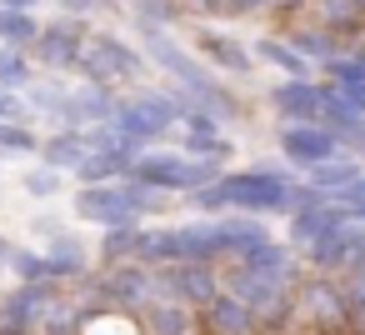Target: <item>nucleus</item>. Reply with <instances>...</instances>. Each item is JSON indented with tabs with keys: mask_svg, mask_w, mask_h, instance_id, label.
Listing matches in <instances>:
<instances>
[{
	"mask_svg": "<svg viewBox=\"0 0 365 335\" xmlns=\"http://www.w3.org/2000/svg\"><path fill=\"white\" fill-rule=\"evenodd\" d=\"M295 175L275 170V165H250V170H220L210 185H200L190 200L210 215L220 210H240V215H270V210H285V195H290Z\"/></svg>",
	"mask_w": 365,
	"mask_h": 335,
	"instance_id": "1",
	"label": "nucleus"
},
{
	"mask_svg": "<svg viewBox=\"0 0 365 335\" xmlns=\"http://www.w3.org/2000/svg\"><path fill=\"white\" fill-rule=\"evenodd\" d=\"M165 205H170V195H160V190H150V185H135V180L81 185V190H76V215L91 220V225H106V230L135 225L140 215H155V210H165Z\"/></svg>",
	"mask_w": 365,
	"mask_h": 335,
	"instance_id": "2",
	"label": "nucleus"
},
{
	"mask_svg": "<svg viewBox=\"0 0 365 335\" xmlns=\"http://www.w3.org/2000/svg\"><path fill=\"white\" fill-rule=\"evenodd\" d=\"M220 175L215 160H195V155H170V150H140L130 160V180L135 185H150L160 195H195L200 185H210Z\"/></svg>",
	"mask_w": 365,
	"mask_h": 335,
	"instance_id": "3",
	"label": "nucleus"
},
{
	"mask_svg": "<svg viewBox=\"0 0 365 335\" xmlns=\"http://www.w3.org/2000/svg\"><path fill=\"white\" fill-rule=\"evenodd\" d=\"M46 325H71L61 285H16L0 295V335H41Z\"/></svg>",
	"mask_w": 365,
	"mask_h": 335,
	"instance_id": "4",
	"label": "nucleus"
},
{
	"mask_svg": "<svg viewBox=\"0 0 365 335\" xmlns=\"http://www.w3.org/2000/svg\"><path fill=\"white\" fill-rule=\"evenodd\" d=\"M76 71L86 76V86H101V91H110L115 81H130V76H140V71H145V61H140V51H130L120 36L91 31V41L81 46V61H76Z\"/></svg>",
	"mask_w": 365,
	"mask_h": 335,
	"instance_id": "5",
	"label": "nucleus"
},
{
	"mask_svg": "<svg viewBox=\"0 0 365 335\" xmlns=\"http://www.w3.org/2000/svg\"><path fill=\"white\" fill-rule=\"evenodd\" d=\"M86 290H91V300L101 305V310H140L145 300H155V285H150V270H140V265H130V260H120V265H110L101 280H86Z\"/></svg>",
	"mask_w": 365,
	"mask_h": 335,
	"instance_id": "6",
	"label": "nucleus"
},
{
	"mask_svg": "<svg viewBox=\"0 0 365 335\" xmlns=\"http://www.w3.org/2000/svg\"><path fill=\"white\" fill-rule=\"evenodd\" d=\"M150 285H155V300H170V305H210L220 295V270L215 265H165V270H150Z\"/></svg>",
	"mask_w": 365,
	"mask_h": 335,
	"instance_id": "7",
	"label": "nucleus"
},
{
	"mask_svg": "<svg viewBox=\"0 0 365 335\" xmlns=\"http://www.w3.org/2000/svg\"><path fill=\"white\" fill-rule=\"evenodd\" d=\"M305 265H310V275H330V280H340L350 270H365V225L350 220L345 230L315 240L310 255H305Z\"/></svg>",
	"mask_w": 365,
	"mask_h": 335,
	"instance_id": "8",
	"label": "nucleus"
},
{
	"mask_svg": "<svg viewBox=\"0 0 365 335\" xmlns=\"http://www.w3.org/2000/svg\"><path fill=\"white\" fill-rule=\"evenodd\" d=\"M86 41H91V21H81V16H56V21L41 26V36H36V56H41L46 71L66 76V71H76Z\"/></svg>",
	"mask_w": 365,
	"mask_h": 335,
	"instance_id": "9",
	"label": "nucleus"
},
{
	"mask_svg": "<svg viewBox=\"0 0 365 335\" xmlns=\"http://www.w3.org/2000/svg\"><path fill=\"white\" fill-rule=\"evenodd\" d=\"M230 265H235V270H245V275L280 280V285H290V290H295V280H300V255H295L290 245H275L270 235H265V240H255L250 250H240Z\"/></svg>",
	"mask_w": 365,
	"mask_h": 335,
	"instance_id": "10",
	"label": "nucleus"
},
{
	"mask_svg": "<svg viewBox=\"0 0 365 335\" xmlns=\"http://www.w3.org/2000/svg\"><path fill=\"white\" fill-rule=\"evenodd\" d=\"M290 300H295V310L310 315L315 325H345V310H340V280H330V275H305V280H295Z\"/></svg>",
	"mask_w": 365,
	"mask_h": 335,
	"instance_id": "11",
	"label": "nucleus"
},
{
	"mask_svg": "<svg viewBox=\"0 0 365 335\" xmlns=\"http://www.w3.org/2000/svg\"><path fill=\"white\" fill-rule=\"evenodd\" d=\"M115 110V96L101 91V86H76L66 91L61 100V130H91V125H106Z\"/></svg>",
	"mask_w": 365,
	"mask_h": 335,
	"instance_id": "12",
	"label": "nucleus"
},
{
	"mask_svg": "<svg viewBox=\"0 0 365 335\" xmlns=\"http://www.w3.org/2000/svg\"><path fill=\"white\" fill-rule=\"evenodd\" d=\"M280 150H285V160L290 165H325V160H335L340 155V140L330 135V130H320V125H285L280 130Z\"/></svg>",
	"mask_w": 365,
	"mask_h": 335,
	"instance_id": "13",
	"label": "nucleus"
},
{
	"mask_svg": "<svg viewBox=\"0 0 365 335\" xmlns=\"http://www.w3.org/2000/svg\"><path fill=\"white\" fill-rule=\"evenodd\" d=\"M355 215L345 210V205H315V210H300V215H290V240L285 245H315V240H325V235H335V230H345Z\"/></svg>",
	"mask_w": 365,
	"mask_h": 335,
	"instance_id": "14",
	"label": "nucleus"
},
{
	"mask_svg": "<svg viewBox=\"0 0 365 335\" xmlns=\"http://www.w3.org/2000/svg\"><path fill=\"white\" fill-rule=\"evenodd\" d=\"M320 91L315 81H285L280 91H270V105L285 115V125H315L320 120Z\"/></svg>",
	"mask_w": 365,
	"mask_h": 335,
	"instance_id": "15",
	"label": "nucleus"
},
{
	"mask_svg": "<svg viewBox=\"0 0 365 335\" xmlns=\"http://www.w3.org/2000/svg\"><path fill=\"white\" fill-rule=\"evenodd\" d=\"M200 330L205 335H260V325H255V315L235 300V295H215L210 305H200Z\"/></svg>",
	"mask_w": 365,
	"mask_h": 335,
	"instance_id": "16",
	"label": "nucleus"
},
{
	"mask_svg": "<svg viewBox=\"0 0 365 335\" xmlns=\"http://www.w3.org/2000/svg\"><path fill=\"white\" fill-rule=\"evenodd\" d=\"M195 46H200V56H205L210 66H220V71H230V76H250V71H255L250 46H240V41L220 36V31H200V36H195Z\"/></svg>",
	"mask_w": 365,
	"mask_h": 335,
	"instance_id": "17",
	"label": "nucleus"
},
{
	"mask_svg": "<svg viewBox=\"0 0 365 335\" xmlns=\"http://www.w3.org/2000/svg\"><path fill=\"white\" fill-rule=\"evenodd\" d=\"M185 130H190V135H185V150H190L195 160H215V165H220V160L230 155V140L220 135V120H210L205 110H190V115H185Z\"/></svg>",
	"mask_w": 365,
	"mask_h": 335,
	"instance_id": "18",
	"label": "nucleus"
},
{
	"mask_svg": "<svg viewBox=\"0 0 365 335\" xmlns=\"http://www.w3.org/2000/svg\"><path fill=\"white\" fill-rule=\"evenodd\" d=\"M310 16H315V26H320V31H330L335 41H345V36H360V31H365V11L355 6V0H310Z\"/></svg>",
	"mask_w": 365,
	"mask_h": 335,
	"instance_id": "19",
	"label": "nucleus"
},
{
	"mask_svg": "<svg viewBox=\"0 0 365 335\" xmlns=\"http://www.w3.org/2000/svg\"><path fill=\"white\" fill-rule=\"evenodd\" d=\"M360 175H365V170H360V160H345V155H335V160H325V165H310L305 185H310V190H320L325 200H335V195H340V190H350Z\"/></svg>",
	"mask_w": 365,
	"mask_h": 335,
	"instance_id": "20",
	"label": "nucleus"
},
{
	"mask_svg": "<svg viewBox=\"0 0 365 335\" xmlns=\"http://www.w3.org/2000/svg\"><path fill=\"white\" fill-rule=\"evenodd\" d=\"M140 325H145V335H190L195 315L185 305H170V300H145L140 305Z\"/></svg>",
	"mask_w": 365,
	"mask_h": 335,
	"instance_id": "21",
	"label": "nucleus"
},
{
	"mask_svg": "<svg viewBox=\"0 0 365 335\" xmlns=\"http://www.w3.org/2000/svg\"><path fill=\"white\" fill-rule=\"evenodd\" d=\"M280 41H285V46H290L305 66H310V61L330 66V61L340 56V41H335L330 31H320V26H295V31H290V36H280Z\"/></svg>",
	"mask_w": 365,
	"mask_h": 335,
	"instance_id": "22",
	"label": "nucleus"
},
{
	"mask_svg": "<svg viewBox=\"0 0 365 335\" xmlns=\"http://www.w3.org/2000/svg\"><path fill=\"white\" fill-rule=\"evenodd\" d=\"M41 155H46V170H76L91 150H86V140H81V130H56L51 140H41Z\"/></svg>",
	"mask_w": 365,
	"mask_h": 335,
	"instance_id": "23",
	"label": "nucleus"
},
{
	"mask_svg": "<svg viewBox=\"0 0 365 335\" xmlns=\"http://www.w3.org/2000/svg\"><path fill=\"white\" fill-rule=\"evenodd\" d=\"M41 36V21L31 11H0V51H31Z\"/></svg>",
	"mask_w": 365,
	"mask_h": 335,
	"instance_id": "24",
	"label": "nucleus"
},
{
	"mask_svg": "<svg viewBox=\"0 0 365 335\" xmlns=\"http://www.w3.org/2000/svg\"><path fill=\"white\" fill-rule=\"evenodd\" d=\"M76 175L81 185H115V175H130V155H86Z\"/></svg>",
	"mask_w": 365,
	"mask_h": 335,
	"instance_id": "25",
	"label": "nucleus"
},
{
	"mask_svg": "<svg viewBox=\"0 0 365 335\" xmlns=\"http://www.w3.org/2000/svg\"><path fill=\"white\" fill-rule=\"evenodd\" d=\"M255 56H265L270 66H280L290 81H310V66H305V61H300V56H295L280 36H260V41H255Z\"/></svg>",
	"mask_w": 365,
	"mask_h": 335,
	"instance_id": "26",
	"label": "nucleus"
},
{
	"mask_svg": "<svg viewBox=\"0 0 365 335\" xmlns=\"http://www.w3.org/2000/svg\"><path fill=\"white\" fill-rule=\"evenodd\" d=\"M340 310H345V325L365 330V270L340 275Z\"/></svg>",
	"mask_w": 365,
	"mask_h": 335,
	"instance_id": "27",
	"label": "nucleus"
},
{
	"mask_svg": "<svg viewBox=\"0 0 365 335\" xmlns=\"http://www.w3.org/2000/svg\"><path fill=\"white\" fill-rule=\"evenodd\" d=\"M31 86V61L26 51H0V91H26Z\"/></svg>",
	"mask_w": 365,
	"mask_h": 335,
	"instance_id": "28",
	"label": "nucleus"
},
{
	"mask_svg": "<svg viewBox=\"0 0 365 335\" xmlns=\"http://www.w3.org/2000/svg\"><path fill=\"white\" fill-rule=\"evenodd\" d=\"M135 230H140V225H115V230H106V240H101V255H106V265H120V260H130Z\"/></svg>",
	"mask_w": 365,
	"mask_h": 335,
	"instance_id": "29",
	"label": "nucleus"
},
{
	"mask_svg": "<svg viewBox=\"0 0 365 335\" xmlns=\"http://www.w3.org/2000/svg\"><path fill=\"white\" fill-rule=\"evenodd\" d=\"M130 6H135L140 26H150V31H160V26H170V21L180 16V6H175V0H130Z\"/></svg>",
	"mask_w": 365,
	"mask_h": 335,
	"instance_id": "30",
	"label": "nucleus"
},
{
	"mask_svg": "<svg viewBox=\"0 0 365 335\" xmlns=\"http://www.w3.org/2000/svg\"><path fill=\"white\" fill-rule=\"evenodd\" d=\"M0 150H16V155H36L41 135L31 125H0Z\"/></svg>",
	"mask_w": 365,
	"mask_h": 335,
	"instance_id": "31",
	"label": "nucleus"
},
{
	"mask_svg": "<svg viewBox=\"0 0 365 335\" xmlns=\"http://www.w3.org/2000/svg\"><path fill=\"white\" fill-rule=\"evenodd\" d=\"M325 76H330V86H365V71H360V61L355 56H335L330 66H325Z\"/></svg>",
	"mask_w": 365,
	"mask_h": 335,
	"instance_id": "32",
	"label": "nucleus"
},
{
	"mask_svg": "<svg viewBox=\"0 0 365 335\" xmlns=\"http://www.w3.org/2000/svg\"><path fill=\"white\" fill-rule=\"evenodd\" d=\"M26 190L31 195H56L61 190V175L56 170H36V175H26Z\"/></svg>",
	"mask_w": 365,
	"mask_h": 335,
	"instance_id": "33",
	"label": "nucleus"
},
{
	"mask_svg": "<svg viewBox=\"0 0 365 335\" xmlns=\"http://www.w3.org/2000/svg\"><path fill=\"white\" fill-rule=\"evenodd\" d=\"M220 16H250V11H270V0H220Z\"/></svg>",
	"mask_w": 365,
	"mask_h": 335,
	"instance_id": "34",
	"label": "nucleus"
},
{
	"mask_svg": "<svg viewBox=\"0 0 365 335\" xmlns=\"http://www.w3.org/2000/svg\"><path fill=\"white\" fill-rule=\"evenodd\" d=\"M56 6H61L66 16H81V21H86L91 11H101V6H106V0H56Z\"/></svg>",
	"mask_w": 365,
	"mask_h": 335,
	"instance_id": "35",
	"label": "nucleus"
},
{
	"mask_svg": "<svg viewBox=\"0 0 365 335\" xmlns=\"http://www.w3.org/2000/svg\"><path fill=\"white\" fill-rule=\"evenodd\" d=\"M310 6V0H270V11H280V16H300Z\"/></svg>",
	"mask_w": 365,
	"mask_h": 335,
	"instance_id": "36",
	"label": "nucleus"
},
{
	"mask_svg": "<svg viewBox=\"0 0 365 335\" xmlns=\"http://www.w3.org/2000/svg\"><path fill=\"white\" fill-rule=\"evenodd\" d=\"M36 0H0V11H31Z\"/></svg>",
	"mask_w": 365,
	"mask_h": 335,
	"instance_id": "37",
	"label": "nucleus"
},
{
	"mask_svg": "<svg viewBox=\"0 0 365 335\" xmlns=\"http://www.w3.org/2000/svg\"><path fill=\"white\" fill-rule=\"evenodd\" d=\"M41 335H81V330H76V325H46Z\"/></svg>",
	"mask_w": 365,
	"mask_h": 335,
	"instance_id": "38",
	"label": "nucleus"
},
{
	"mask_svg": "<svg viewBox=\"0 0 365 335\" xmlns=\"http://www.w3.org/2000/svg\"><path fill=\"white\" fill-rule=\"evenodd\" d=\"M6 260H11V240L0 235V275H6Z\"/></svg>",
	"mask_w": 365,
	"mask_h": 335,
	"instance_id": "39",
	"label": "nucleus"
},
{
	"mask_svg": "<svg viewBox=\"0 0 365 335\" xmlns=\"http://www.w3.org/2000/svg\"><path fill=\"white\" fill-rule=\"evenodd\" d=\"M350 56H355V61H360V71H365V46H360V51H350Z\"/></svg>",
	"mask_w": 365,
	"mask_h": 335,
	"instance_id": "40",
	"label": "nucleus"
},
{
	"mask_svg": "<svg viewBox=\"0 0 365 335\" xmlns=\"http://www.w3.org/2000/svg\"><path fill=\"white\" fill-rule=\"evenodd\" d=\"M360 170H365V140H360Z\"/></svg>",
	"mask_w": 365,
	"mask_h": 335,
	"instance_id": "41",
	"label": "nucleus"
},
{
	"mask_svg": "<svg viewBox=\"0 0 365 335\" xmlns=\"http://www.w3.org/2000/svg\"><path fill=\"white\" fill-rule=\"evenodd\" d=\"M355 6H360V11H365V0H355Z\"/></svg>",
	"mask_w": 365,
	"mask_h": 335,
	"instance_id": "42",
	"label": "nucleus"
}]
</instances>
